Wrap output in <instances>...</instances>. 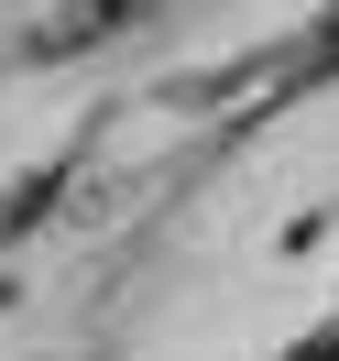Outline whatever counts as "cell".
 <instances>
[{"mask_svg":"<svg viewBox=\"0 0 339 361\" xmlns=\"http://www.w3.org/2000/svg\"><path fill=\"white\" fill-rule=\"evenodd\" d=\"M66 176H77V164H44V176H23V186H11V197H0V241H23L33 219H55V197H66Z\"/></svg>","mask_w":339,"mask_h":361,"instance_id":"6da1fadb","label":"cell"},{"mask_svg":"<svg viewBox=\"0 0 339 361\" xmlns=\"http://www.w3.org/2000/svg\"><path fill=\"white\" fill-rule=\"evenodd\" d=\"M295 55H307V77H328V66H339V0H328V11H317V33H307V44H295Z\"/></svg>","mask_w":339,"mask_h":361,"instance_id":"7a4b0ae2","label":"cell"}]
</instances>
